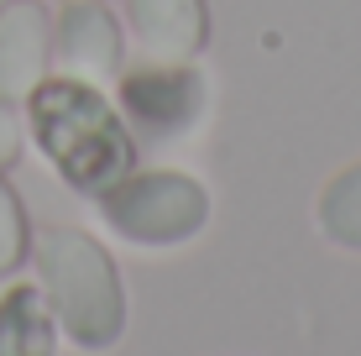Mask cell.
<instances>
[{"instance_id":"obj_1","label":"cell","mask_w":361,"mask_h":356,"mask_svg":"<svg viewBox=\"0 0 361 356\" xmlns=\"http://www.w3.org/2000/svg\"><path fill=\"white\" fill-rule=\"evenodd\" d=\"M27 131L53 173L84 200H99L136 168V137L105 90L47 73L27 94Z\"/></svg>"},{"instance_id":"obj_2","label":"cell","mask_w":361,"mask_h":356,"mask_svg":"<svg viewBox=\"0 0 361 356\" xmlns=\"http://www.w3.org/2000/svg\"><path fill=\"white\" fill-rule=\"evenodd\" d=\"M37 288L53 304L58 336H68L79 351H110L126 336V283L121 267L90 231L42 226L32 236Z\"/></svg>"},{"instance_id":"obj_3","label":"cell","mask_w":361,"mask_h":356,"mask_svg":"<svg viewBox=\"0 0 361 356\" xmlns=\"http://www.w3.org/2000/svg\"><path fill=\"white\" fill-rule=\"evenodd\" d=\"M99 220L131 247H183L209 226V189L178 168L131 173L94 200Z\"/></svg>"},{"instance_id":"obj_4","label":"cell","mask_w":361,"mask_h":356,"mask_svg":"<svg viewBox=\"0 0 361 356\" xmlns=\"http://www.w3.org/2000/svg\"><path fill=\"white\" fill-rule=\"evenodd\" d=\"M116 100L136 142H178L204 116V73L194 63H142L116 79Z\"/></svg>"},{"instance_id":"obj_5","label":"cell","mask_w":361,"mask_h":356,"mask_svg":"<svg viewBox=\"0 0 361 356\" xmlns=\"http://www.w3.org/2000/svg\"><path fill=\"white\" fill-rule=\"evenodd\" d=\"M53 73L84 79L94 90H110L126 73V32L105 0L63 6V16L53 21Z\"/></svg>"},{"instance_id":"obj_6","label":"cell","mask_w":361,"mask_h":356,"mask_svg":"<svg viewBox=\"0 0 361 356\" xmlns=\"http://www.w3.org/2000/svg\"><path fill=\"white\" fill-rule=\"evenodd\" d=\"M53 73V16L42 0L0 6V100L21 105Z\"/></svg>"},{"instance_id":"obj_7","label":"cell","mask_w":361,"mask_h":356,"mask_svg":"<svg viewBox=\"0 0 361 356\" xmlns=\"http://www.w3.org/2000/svg\"><path fill=\"white\" fill-rule=\"evenodd\" d=\"M126 27L147 63H194L209 42V0H126Z\"/></svg>"},{"instance_id":"obj_8","label":"cell","mask_w":361,"mask_h":356,"mask_svg":"<svg viewBox=\"0 0 361 356\" xmlns=\"http://www.w3.org/2000/svg\"><path fill=\"white\" fill-rule=\"evenodd\" d=\"M0 356H58V320L37 283L0 293Z\"/></svg>"},{"instance_id":"obj_9","label":"cell","mask_w":361,"mask_h":356,"mask_svg":"<svg viewBox=\"0 0 361 356\" xmlns=\"http://www.w3.org/2000/svg\"><path fill=\"white\" fill-rule=\"evenodd\" d=\"M314 226L319 236L345 252H361V163L341 168L314 200Z\"/></svg>"},{"instance_id":"obj_10","label":"cell","mask_w":361,"mask_h":356,"mask_svg":"<svg viewBox=\"0 0 361 356\" xmlns=\"http://www.w3.org/2000/svg\"><path fill=\"white\" fill-rule=\"evenodd\" d=\"M32 252V226H27V210H21L16 189L6 183V173H0V278L16 273L21 262H27Z\"/></svg>"},{"instance_id":"obj_11","label":"cell","mask_w":361,"mask_h":356,"mask_svg":"<svg viewBox=\"0 0 361 356\" xmlns=\"http://www.w3.org/2000/svg\"><path fill=\"white\" fill-rule=\"evenodd\" d=\"M21 142H27V121L16 116L11 100H0V173L21 157Z\"/></svg>"},{"instance_id":"obj_12","label":"cell","mask_w":361,"mask_h":356,"mask_svg":"<svg viewBox=\"0 0 361 356\" xmlns=\"http://www.w3.org/2000/svg\"><path fill=\"white\" fill-rule=\"evenodd\" d=\"M58 6H84V0H58Z\"/></svg>"},{"instance_id":"obj_13","label":"cell","mask_w":361,"mask_h":356,"mask_svg":"<svg viewBox=\"0 0 361 356\" xmlns=\"http://www.w3.org/2000/svg\"><path fill=\"white\" fill-rule=\"evenodd\" d=\"M0 6H11V0H0Z\"/></svg>"}]
</instances>
